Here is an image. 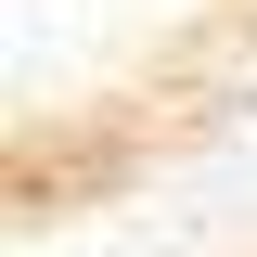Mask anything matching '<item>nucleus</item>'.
Here are the masks:
<instances>
[{
  "label": "nucleus",
  "instance_id": "1",
  "mask_svg": "<svg viewBox=\"0 0 257 257\" xmlns=\"http://www.w3.org/2000/svg\"><path fill=\"white\" fill-rule=\"evenodd\" d=\"M257 116V0H0V206L26 244L116 219Z\"/></svg>",
  "mask_w": 257,
  "mask_h": 257
},
{
  "label": "nucleus",
  "instance_id": "2",
  "mask_svg": "<svg viewBox=\"0 0 257 257\" xmlns=\"http://www.w3.org/2000/svg\"><path fill=\"white\" fill-rule=\"evenodd\" d=\"M231 257H257V244H231Z\"/></svg>",
  "mask_w": 257,
  "mask_h": 257
}]
</instances>
